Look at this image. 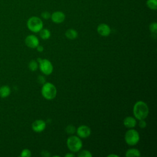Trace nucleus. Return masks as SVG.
<instances>
[{
  "label": "nucleus",
  "mask_w": 157,
  "mask_h": 157,
  "mask_svg": "<svg viewBox=\"0 0 157 157\" xmlns=\"http://www.w3.org/2000/svg\"><path fill=\"white\" fill-rule=\"evenodd\" d=\"M149 113V109L147 104L142 101H139L135 103L133 107V113L134 117L137 120L145 119Z\"/></svg>",
  "instance_id": "obj_1"
},
{
  "label": "nucleus",
  "mask_w": 157,
  "mask_h": 157,
  "mask_svg": "<svg viewBox=\"0 0 157 157\" xmlns=\"http://www.w3.org/2000/svg\"><path fill=\"white\" fill-rule=\"evenodd\" d=\"M41 93L45 99L47 100H52L56 97L57 90L53 84L50 82H45L42 85Z\"/></svg>",
  "instance_id": "obj_2"
},
{
  "label": "nucleus",
  "mask_w": 157,
  "mask_h": 157,
  "mask_svg": "<svg viewBox=\"0 0 157 157\" xmlns=\"http://www.w3.org/2000/svg\"><path fill=\"white\" fill-rule=\"evenodd\" d=\"M68 149L72 152H78L81 150L83 146L82 142L78 136H72L69 137L66 141Z\"/></svg>",
  "instance_id": "obj_3"
},
{
  "label": "nucleus",
  "mask_w": 157,
  "mask_h": 157,
  "mask_svg": "<svg viewBox=\"0 0 157 157\" xmlns=\"http://www.w3.org/2000/svg\"><path fill=\"white\" fill-rule=\"evenodd\" d=\"M28 28L33 33H39L43 28V22L37 17H31L27 21Z\"/></svg>",
  "instance_id": "obj_4"
},
{
  "label": "nucleus",
  "mask_w": 157,
  "mask_h": 157,
  "mask_svg": "<svg viewBox=\"0 0 157 157\" xmlns=\"http://www.w3.org/2000/svg\"><path fill=\"white\" fill-rule=\"evenodd\" d=\"M124 140L126 143L129 145H135L140 140L139 134L136 129H134L133 128L129 129L125 133Z\"/></svg>",
  "instance_id": "obj_5"
},
{
  "label": "nucleus",
  "mask_w": 157,
  "mask_h": 157,
  "mask_svg": "<svg viewBox=\"0 0 157 157\" xmlns=\"http://www.w3.org/2000/svg\"><path fill=\"white\" fill-rule=\"evenodd\" d=\"M39 69L45 75H50L53 71V67L52 63L47 59L37 58Z\"/></svg>",
  "instance_id": "obj_6"
},
{
  "label": "nucleus",
  "mask_w": 157,
  "mask_h": 157,
  "mask_svg": "<svg viewBox=\"0 0 157 157\" xmlns=\"http://www.w3.org/2000/svg\"><path fill=\"white\" fill-rule=\"evenodd\" d=\"M25 44L29 48H35L39 45V40L38 38L33 34L28 35L25 40Z\"/></svg>",
  "instance_id": "obj_7"
},
{
  "label": "nucleus",
  "mask_w": 157,
  "mask_h": 157,
  "mask_svg": "<svg viewBox=\"0 0 157 157\" xmlns=\"http://www.w3.org/2000/svg\"><path fill=\"white\" fill-rule=\"evenodd\" d=\"M91 129L86 125H81L76 129L77 134L80 138L86 139L91 134Z\"/></svg>",
  "instance_id": "obj_8"
},
{
  "label": "nucleus",
  "mask_w": 157,
  "mask_h": 157,
  "mask_svg": "<svg viewBox=\"0 0 157 157\" xmlns=\"http://www.w3.org/2000/svg\"><path fill=\"white\" fill-rule=\"evenodd\" d=\"M46 127L45 122L42 120H36L32 123V129L36 132L43 131Z\"/></svg>",
  "instance_id": "obj_9"
},
{
  "label": "nucleus",
  "mask_w": 157,
  "mask_h": 157,
  "mask_svg": "<svg viewBox=\"0 0 157 157\" xmlns=\"http://www.w3.org/2000/svg\"><path fill=\"white\" fill-rule=\"evenodd\" d=\"M50 18L55 23H61L65 19V15L63 12L56 11L51 15Z\"/></svg>",
  "instance_id": "obj_10"
},
{
  "label": "nucleus",
  "mask_w": 157,
  "mask_h": 157,
  "mask_svg": "<svg viewBox=\"0 0 157 157\" xmlns=\"http://www.w3.org/2000/svg\"><path fill=\"white\" fill-rule=\"evenodd\" d=\"M98 33L102 36H108L111 32L110 28L109 26L105 23H101L98 25L97 28Z\"/></svg>",
  "instance_id": "obj_11"
},
{
  "label": "nucleus",
  "mask_w": 157,
  "mask_h": 157,
  "mask_svg": "<svg viewBox=\"0 0 157 157\" xmlns=\"http://www.w3.org/2000/svg\"><path fill=\"white\" fill-rule=\"evenodd\" d=\"M123 124L126 128H134L137 124L136 118L131 116L126 117L123 120Z\"/></svg>",
  "instance_id": "obj_12"
},
{
  "label": "nucleus",
  "mask_w": 157,
  "mask_h": 157,
  "mask_svg": "<svg viewBox=\"0 0 157 157\" xmlns=\"http://www.w3.org/2000/svg\"><path fill=\"white\" fill-rule=\"evenodd\" d=\"M10 88L7 85H4L0 87V97L2 98H6L10 94Z\"/></svg>",
  "instance_id": "obj_13"
},
{
  "label": "nucleus",
  "mask_w": 157,
  "mask_h": 157,
  "mask_svg": "<svg viewBox=\"0 0 157 157\" xmlns=\"http://www.w3.org/2000/svg\"><path fill=\"white\" fill-rule=\"evenodd\" d=\"M65 36L67 39L70 40H74L77 37L78 33L74 29H69L66 31Z\"/></svg>",
  "instance_id": "obj_14"
},
{
  "label": "nucleus",
  "mask_w": 157,
  "mask_h": 157,
  "mask_svg": "<svg viewBox=\"0 0 157 157\" xmlns=\"http://www.w3.org/2000/svg\"><path fill=\"white\" fill-rule=\"evenodd\" d=\"M125 156L126 157H132V156H140L141 154L140 151L137 148H129L128 149L126 153Z\"/></svg>",
  "instance_id": "obj_15"
},
{
  "label": "nucleus",
  "mask_w": 157,
  "mask_h": 157,
  "mask_svg": "<svg viewBox=\"0 0 157 157\" xmlns=\"http://www.w3.org/2000/svg\"><path fill=\"white\" fill-rule=\"evenodd\" d=\"M39 33V36L40 38L44 40H47L49 39L51 36L50 31L46 28H42Z\"/></svg>",
  "instance_id": "obj_16"
},
{
  "label": "nucleus",
  "mask_w": 157,
  "mask_h": 157,
  "mask_svg": "<svg viewBox=\"0 0 157 157\" xmlns=\"http://www.w3.org/2000/svg\"><path fill=\"white\" fill-rule=\"evenodd\" d=\"M146 4L147 7L151 10L157 9V0H147Z\"/></svg>",
  "instance_id": "obj_17"
},
{
  "label": "nucleus",
  "mask_w": 157,
  "mask_h": 157,
  "mask_svg": "<svg viewBox=\"0 0 157 157\" xmlns=\"http://www.w3.org/2000/svg\"><path fill=\"white\" fill-rule=\"evenodd\" d=\"M38 67H39L38 62H37L34 59L30 61V62L29 63L28 67L29 70H31V71H36L38 69Z\"/></svg>",
  "instance_id": "obj_18"
},
{
  "label": "nucleus",
  "mask_w": 157,
  "mask_h": 157,
  "mask_svg": "<svg viewBox=\"0 0 157 157\" xmlns=\"http://www.w3.org/2000/svg\"><path fill=\"white\" fill-rule=\"evenodd\" d=\"M78 153L77 155V156L78 157H91L92 154L91 152L86 150H83L82 151H78Z\"/></svg>",
  "instance_id": "obj_19"
},
{
  "label": "nucleus",
  "mask_w": 157,
  "mask_h": 157,
  "mask_svg": "<svg viewBox=\"0 0 157 157\" xmlns=\"http://www.w3.org/2000/svg\"><path fill=\"white\" fill-rule=\"evenodd\" d=\"M66 132L69 134H73L76 132V128L72 124L67 125L66 127Z\"/></svg>",
  "instance_id": "obj_20"
},
{
  "label": "nucleus",
  "mask_w": 157,
  "mask_h": 157,
  "mask_svg": "<svg viewBox=\"0 0 157 157\" xmlns=\"http://www.w3.org/2000/svg\"><path fill=\"white\" fill-rule=\"evenodd\" d=\"M149 29L151 33L155 35L157 31V23L156 22L151 23L149 26Z\"/></svg>",
  "instance_id": "obj_21"
},
{
  "label": "nucleus",
  "mask_w": 157,
  "mask_h": 157,
  "mask_svg": "<svg viewBox=\"0 0 157 157\" xmlns=\"http://www.w3.org/2000/svg\"><path fill=\"white\" fill-rule=\"evenodd\" d=\"M20 156L21 157H30L31 156V152L29 149L25 148L21 151Z\"/></svg>",
  "instance_id": "obj_22"
},
{
  "label": "nucleus",
  "mask_w": 157,
  "mask_h": 157,
  "mask_svg": "<svg viewBox=\"0 0 157 157\" xmlns=\"http://www.w3.org/2000/svg\"><path fill=\"white\" fill-rule=\"evenodd\" d=\"M37 82L41 85H44L45 83V78L43 75H39L37 78Z\"/></svg>",
  "instance_id": "obj_23"
},
{
  "label": "nucleus",
  "mask_w": 157,
  "mask_h": 157,
  "mask_svg": "<svg viewBox=\"0 0 157 157\" xmlns=\"http://www.w3.org/2000/svg\"><path fill=\"white\" fill-rule=\"evenodd\" d=\"M139 126L142 128V129H144L145 128L146 126H147V123L146 121H145V119H143V120H139Z\"/></svg>",
  "instance_id": "obj_24"
},
{
  "label": "nucleus",
  "mask_w": 157,
  "mask_h": 157,
  "mask_svg": "<svg viewBox=\"0 0 157 157\" xmlns=\"http://www.w3.org/2000/svg\"><path fill=\"white\" fill-rule=\"evenodd\" d=\"M41 16H42V17L44 19L47 20V19H48L49 18H50L51 15H50V13L48 12L45 11V12H43L41 13Z\"/></svg>",
  "instance_id": "obj_25"
},
{
  "label": "nucleus",
  "mask_w": 157,
  "mask_h": 157,
  "mask_svg": "<svg viewBox=\"0 0 157 157\" xmlns=\"http://www.w3.org/2000/svg\"><path fill=\"white\" fill-rule=\"evenodd\" d=\"M36 48H37V50L38 51V52H43V50H44V47L42 46V45H39L37 47H36Z\"/></svg>",
  "instance_id": "obj_26"
},
{
  "label": "nucleus",
  "mask_w": 157,
  "mask_h": 157,
  "mask_svg": "<svg viewBox=\"0 0 157 157\" xmlns=\"http://www.w3.org/2000/svg\"><path fill=\"white\" fill-rule=\"evenodd\" d=\"M73 156H75V155L72 153H68L65 155V157H73Z\"/></svg>",
  "instance_id": "obj_27"
},
{
  "label": "nucleus",
  "mask_w": 157,
  "mask_h": 157,
  "mask_svg": "<svg viewBox=\"0 0 157 157\" xmlns=\"http://www.w3.org/2000/svg\"><path fill=\"white\" fill-rule=\"evenodd\" d=\"M108 156H109V157H110V156H115V157H118V155H113V154H111V155H108Z\"/></svg>",
  "instance_id": "obj_28"
}]
</instances>
